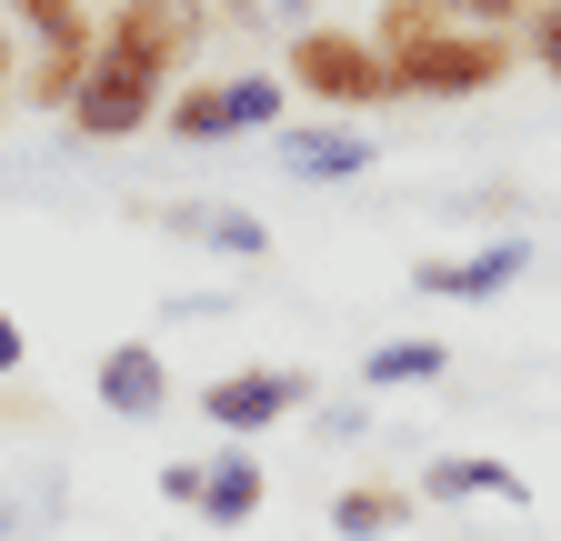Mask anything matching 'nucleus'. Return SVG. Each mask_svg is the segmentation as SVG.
I'll list each match as a JSON object with an SVG mask.
<instances>
[{
	"label": "nucleus",
	"instance_id": "nucleus-1",
	"mask_svg": "<svg viewBox=\"0 0 561 541\" xmlns=\"http://www.w3.org/2000/svg\"><path fill=\"white\" fill-rule=\"evenodd\" d=\"M280 81H291V101L331 111V120H362V111H391V60L371 31H341V21H291V41H280Z\"/></svg>",
	"mask_w": 561,
	"mask_h": 541
},
{
	"label": "nucleus",
	"instance_id": "nucleus-2",
	"mask_svg": "<svg viewBox=\"0 0 561 541\" xmlns=\"http://www.w3.org/2000/svg\"><path fill=\"white\" fill-rule=\"evenodd\" d=\"M291 120V81L280 71H191L171 101H161V141L171 151H221V141H251V130H280Z\"/></svg>",
	"mask_w": 561,
	"mask_h": 541
},
{
	"label": "nucleus",
	"instance_id": "nucleus-3",
	"mask_svg": "<svg viewBox=\"0 0 561 541\" xmlns=\"http://www.w3.org/2000/svg\"><path fill=\"white\" fill-rule=\"evenodd\" d=\"M512 71H522V41L512 31H471V21L391 50V91L401 101H481V91H502Z\"/></svg>",
	"mask_w": 561,
	"mask_h": 541
},
{
	"label": "nucleus",
	"instance_id": "nucleus-4",
	"mask_svg": "<svg viewBox=\"0 0 561 541\" xmlns=\"http://www.w3.org/2000/svg\"><path fill=\"white\" fill-rule=\"evenodd\" d=\"M171 91H181L171 71H151V60H130V50L101 41V60L81 71V101L60 111V130L91 141V151H121V141H140V130H161V101Z\"/></svg>",
	"mask_w": 561,
	"mask_h": 541
},
{
	"label": "nucleus",
	"instance_id": "nucleus-5",
	"mask_svg": "<svg viewBox=\"0 0 561 541\" xmlns=\"http://www.w3.org/2000/svg\"><path fill=\"white\" fill-rule=\"evenodd\" d=\"M301 401H311V371H291V361H241V371H210L191 391V412L221 431V441H261L271 422H291Z\"/></svg>",
	"mask_w": 561,
	"mask_h": 541
},
{
	"label": "nucleus",
	"instance_id": "nucleus-6",
	"mask_svg": "<svg viewBox=\"0 0 561 541\" xmlns=\"http://www.w3.org/2000/svg\"><path fill=\"white\" fill-rule=\"evenodd\" d=\"M531 261H541V241L491 231L481 251H432V261H411V291H421V301H502L512 281H531Z\"/></svg>",
	"mask_w": 561,
	"mask_h": 541
},
{
	"label": "nucleus",
	"instance_id": "nucleus-7",
	"mask_svg": "<svg viewBox=\"0 0 561 541\" xmlns=\"http://www.w3.org/2000/svg\"><path fill=\"white\" fill-rule=\"evenodd\" d=\"M271 161L291 171V181H311V191H341V181H362L371 171V130L362 120H280L271 130Z\"/></svg>",
	"mask_w": 561,
	"mask_h": 541
},
{
	"label": "nucleus",
	"instance_id": "nucleus-8",
	"mask_svg": "<svg viewBox=\"0 0 561 541\" xmlns=\"http://www.w3.org/2000/svg\"><path fill=\"white\" fill-rule=\"evenodd\" d=\"M91 391H101V412L111 422H161L171 401H181V381H171V361H161V342H111L101 352V371H91Z\"/></svg>",
	"mask_w": 561,
	"mask_h": 541
},
{
	"label": "nucleus",
	"instance_id": "nucleus-9",
	"mask_svg": "<svg viewBox=\"0 0 561 541\" xmlns=\"http://www.w3.org/2000/svg\"><path fill=\"white\" fill-rule=\"evenodd\" d=\"M140 221H161V241H201V251H231V261L271 251V221L241 211V200H151Z\"/></svg>",
	"mask_w": 561,
	"mask_h": 541
},
{
	"label": "nucleus",
	"instance_id": "nucleus-10",
	"mask_svg": "<svg viewBox=\"0 0 561 541\" xmlns=\"http://www.w3.org/2000/svg\"><path fill=\"white\" fill-rule=\"evenodd\" d=\"M411 492L421 502H531V482H522L502 451H432Z\"/></svg>",
	"mask_w": 561,
	"mask_h": 541
},
{
	"label": "nucleus",
	"instance_id": "nucleus-11",
	"mask_svg": "<svg viewBox=\"0 0 561 541\" xmlns=\"http://www.w3.org/2000/svg\"><path fill=\"white\" fill-rule=\"evenodd\" d=\"M411 521H421V492L391 482V471H362V482L331 492V531H341V541H391V531H411Z\"/></svg>",
	"mask_w": 561,
	"mask_h": 541
},
{
	"label": "nucleus",
	"instance_id": "nucleus-12",
	"mask_svg": "<svg viewBox=\"0 0 561 541\" xmlns=\"http://www.w3.org/2000/svg\"><path fill=\"white\" fill-rule=\"evenodd\" d=\"M261 502H271V471H261V451H251V441H231V451H210V461H201V502H191L201 521L241 531Z\"/></svg>",
	"mask_w": 561,
	"mask_h": 541
},
{
	"label": "nucleus",
	"instance_id": "nucleus-13",
	"mask_svg": "<svg viewBox=\"0 0 561 541\" xmlns=\"http://www.w3.org/2000/svg\"><path fill=\"white\" fill-rule=\"evenodd\" d=\"M442 371H451V342H432V331H401V342L362 352V391H411V381H442Z\"/></svg>",
	"mask_w": 561,
	"mask_h": 541
},
{
	"label": "nucleus",
	"instance_id": "nucleus-14",
	"mask_svg": "<svg viewBox=\"0 0 561 541\" xmlns=\"http://www.w3.org/2000/svg\"><path fill=\"white\" fill-rule=\"evenodd\" d=\"M11 31L31 50H101V11L91 0H11Z\"/></svg>",
	"mask_w": 561,
	"mask_h": 541
},
{
	"label": "nucleus",
	"instance_id": "nucleus-15",
	"mask_svg": "<svg viewBox=\"0 0 561 541\" xmlns=\"http://www.w3.org/2000/svg\"><path fill=\"white\" fill-rule=\"evenodd\" d=\"M91 60L101 50H21V91L11 101H31V111H70V101H81V71H91Z\"/></svg>",
	"mask_w": 561,
	"mask_h": 541
},
{
	"label": "nucleus",
	"instance_id": "nucleus-16",
	"mask_svg": "<svg viewBox=\"0 0 561 541\" xmlns=\"http://www.w3.org/2000/svg\"><path fill=\"white\" fill-rule=\"evenodd\" d=\"M432 31H451V0H381V11H371L381 60H391V50H411V41H432Z\"/></svg>",
	"mask_w": 561,
	"mask_h": 541
},
{
	"label": "nucleus",
	"instance_id": "nucleus-17",
	"mask_svg": "<svg viewBox=\"0 0 561 541\" xmlns=\"http://www.w3.org/2000/svg\"><path fill=\"white\" fill-rule=\"evenodd\" d=\"M522 60L541 81H561V0H531V21H522Z\"/></svg>",
	"mask_w": 561,
	"mask_h": 541
},
{
	"label": "nucleus",
	"instance_id": "nucleus-18",
	"mask_svg": "<svg viewBox=\"0 0 561 541\" xmlns=\"http://www.w3.org/2000/svg\"><path fill=\"white\" fill-rule=\"evenodd\" d=\"M451 21H471V31H512V41H522L531 0H451Z\"/></svg>",
	"mask_w": 561,
	"mask_h": 541
},
{
	"label": "nucleus",
	"instance_id": "nucleus-19",
	"mask_svg": "<svg viewBox=\"0 0 561 541\" xmlns=\"http://www.w3.org/2000/svg\"><path fill=\"white\" fill-rule=\"evenodd\" d=\"M371 431V401H331V412H321V441H362Z\"/></svg>",
	"mask_w": 561,
	"mask_h": 541
},
{
	"label": "nucleus",
	"instance_id": "nucleus-20",
	"mask_svg": "<svg viewBox=\"0 0 561 541\" xmlns=\"http://www.w3.org/2000/svg\"><path fill=\"white\" fill-rule=\"evenodd\" d=\"M161 502H181V511L201 502V461H161Z\"/></svg>",
	"mask_w": 561,
	"mask_h": 541
},
{
	"label": "nucleus",
	"instance_id": "nucleus-21",
	"mask_svg": "<svg viewBox=\"0 0 561 541\" xmlns=\"http://www.w3.org/2000/svg\"><path fill=\"white\" fill-rule=\"evenodd\" d=\"M21 361H31V342H21V321H11V311H0V381H11Z\"/></svg>",
	"mask_w": 561,
	"mask_h": 541
},
{
	"label": "nucleus",
	"instance_id": "nucleus-22",
	"mask_svg": "<svg viewBox=\"0 0 561 541\" xmlns=\"http://www.w3.org/2000/svg\"><path fill=\"white\" fill-rule=\"evenodd\" d=\"M101 11H210V0H101Z\"/></svg>",
	"mask_w": 561,
	"mask_h": 541
}]
</instances>
